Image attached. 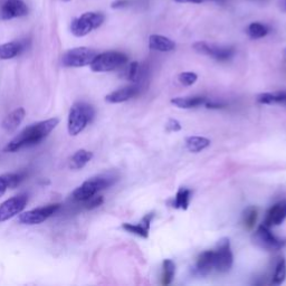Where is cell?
Wrapping results in <instances>:
<instances>
[{
	"label": "cell",
	"instance_id": "cell-18",
	"mask_svg": "<svg viewBox=\"0 0 286 286\" xmlns=\"http://www.w3.org/2000/svg\"><path fill=\"white\" fill-rule=\"evenodd\" d=\"M153 218V214H149L144 217L142 221L138 225H133V224H123V229L126 231L132 232V234L138 235L143 238H148L149 230H150V223Z\"/></svg>",
	"mask_w": 286,
	"mask_h": 286
},
{
	"label": "cell",
	"instance_id": "cell-37",
	"mask_svg": "<svg viewBox=\"0 0 286 286\" xmlns=\"http://www.w3.org/2000/svg\"><path fill=\"white\" fill-rule=\"evenodd\" d=\"M208 1H214V2H224L225 0H191V3H204Z\"/></svg>",
	"mask_w": 286,
	"mask_h": 286
},
{
	"label": "cell",
	"instance_id": "cell-34",
	"mask_svg": "<svg viewBox=\"0 0 286 286\" xmlns=\"http://www.w3.org/2000/svg\"><path fill=\"white\" fill-rule=\"evenodd\" d=\"M130 5V0H115L111 3V7L113 9H120V8H124Z\"/></svg>",
	"mask_w": 286,
	"mask_h": 286
},
{
	"label": "cell",
	"instance_id": "cell-5",
	"mask_svg": "<svg viewBox=\"0 0 286 286\" xmlns=\"http://www.w3.org/2000/svg\"><path fill=\"white\" fill-rule=\"evenodd\" d=\"M127 56L121 52H105L95 56L91 63V69L93 72H111L121 66L125 65Z\"/></svg>",
	"mask_w": 286,
	"mask_h": 286
},
{
	"label": "cell",
	"instance_id": "cell-40",
	"mask_svg": "<svg viewBox=\"0 0 286 286\" xmlns=\"http://www.w3.org/2000/svg\"><path fill=\"white\" fill-rule=\"evenodd\" d=\"M284 53H285V55H286V48H285V51H284Z\"/></svg>",
	"mask_w": 286,
	"mask_h": 286
},
{
	"label": "cell",
	"instance_id": "cell-13",
	"mask_svg": "<svg viewBox=\"0 0 286 286\" xmlns=\"http://www.w3.org/2000/svg\"><path fill=\"white\" fill-rule=\"evenodd\" d=\"M286 218V201H280L267 211L265 221L263 225L271 228L273 226H280Z\"/></svg>",
	"mask_w": 286,
	"mask_h": 286
},
{
	"label": "cell",
	"instance_id": "cell-35",
	"mask_svg": "<svg viewBox=\"0 0 286 286\" xmlns=\"http://www.w3.org/2000/svg\"><path fill=\"white\" fill-rule=\"evenodd\" d=\"M275 103L286 107V91L275 93Z\"/></svg>",
	"mask_w": 286,
	"mask_h": 286
},
{
	"label": "cell",
	"instance_id": "cell-3",
	"mask_svg": "<svg viewBox=\"0 0 286 286\" xmlns=\"http://www.w3.org/2000/svg\"><path fill=\"white\" fill-rule=\"evenodd\" d=\"M95 111L92 105L85 102H77L72 105L68 114L67 130L70 135L75 136L85 129L94 118Z\"/></svg>",
	"mask_w": 286,
	"mask_h": 286
},
{
	"label": "cell",
	"instance_id": "cell-4",
	"mask_svg": "<svg viewBox=\"0 0 286 286\" xmlns=\"http://www.w3.org/2000/svg\"><path fill=\"white\" fill-rule=\"evenodd\" d=\"M104 15L101 12H85L72 21L70 32L76 37L86 36L94 29H98L104 23Z\"/></svg>",
	"mask_w": 286,
	"mask_h": 286
},
{
	"label": "cell",
	"instance_id": "cell-7",
	"mask_svg": "<svg viewBox=\"0 0 286 286\" xmlns=\"http://www.w3.org/2000/svg\"><path fill=\"white\" fill-rule=\"evenodd\" d=\"M59 208L60 204H52L41 207V208L26 211L18 216V223L23 224V225H38V224H42L47 218L53 216Z\"/></svg>",
	"mask_w": 286,
	"mask_h": 286
},
{
	"label": "cell",
	"instance_id": "cell-23",
	"mask_svg": "<svg viewBox=\"0 0 286 286\" xmlns=\"http://www.w3.org/2000/svg\"><path fill=\"white\" fill-rule=\"evenodd\" d=\"M210 146V141L202 136H189L186 140V147L190 152H200Z\"/></svg>",
	"mask_w": 286,
	"mask_h": 286
},
{
	"label": "cell",
	"instance_id": "cell-11",
	"mask_svg": "<svg viewBox=\"0 0 286 286\" xmlns=\"http://www.w3.org/2000/svg\"><path fill=\"white\" fill-rule=\"evenodd\" d=\"M193 50L199 53V54L210 56L216 60L221 61L230 59L235 54V50L232 47H219L206 42L195 43L193 44Z\"/></svg>",
	"mask_w": 286,
	"mask_h": 286
},
{
	"label": "cell",
	"instance_id": "cell-25",
	"mask_svg": "<svg viewBox=\"0 0 286 286\" xmlns=\"http://www.w3.org/2000/svg\"><path fill=\"white\" fill-rule=\"evenodd\" d=\"M270 33V29L266 25L261 23H252L247 27V34L252 39H259L265 37Z\"/></svg>",
	"mask_w": 286,
	"mask_h": 286
},
{
	"label": "cell",
	"instance_id": "cell-24",
	"mask_svg": "<svg viewBox=\"0 0 286 286\" xmlns=\"http://www.w3.org/2000/svg\"><path fill=\"white\" fill-rule=\"evenodd\" d=\"M191 191L187 188H180L177 195H175L173 207L177 209H183L187 210L189 206V200H190Z\"/></svg>",
	"mask_w": 286,
	"mask_h": 286
},
{
	"label": "cell",
	"instance_id": "cell-28",
	"mask_svg": "<svg viewBox=\"0 0 286 286\" xmlns=\"http://www.w3.org/2000/svg\"><path fill=\"white\" fill-rule=\"evenodd\" d=\"M174 264L171 259H166L164 262V272H162V284L169 285L174 276Z\"/></svg>",
	"mask_w": 286,
	"mask_h": 286
},
{
	"label": "cell",
	"instance_id": "cell-39",
	"mask_svg": "<svg viewBox=\"0 0 286 286\" xmlns=\"http://www.w3.org/2000/svg\"><path fill=\"white\" fill-rule=\"evenodd\" d=\"M61 1H65V2H68V1H70V0H61Z\"/></svg>",
	"mask_w": 286,
	"mask_h": 286
},
{
	"label": "cell",
	"instance_id": "cell-6",
	"mask_svg": "<svg viewBox=\"0 0 286 286\" xmlns=\"http://www.w3.org/2000/svg\"><path fill=\"white\" fill-rule=\"evenodd\" d=\"M98 55L94 50L87 47H77L69 50L61 57V65L65 67H83L91 65Z\"/></svg>",
	"mask_w": 286,
	"mask_h": 286
},
{
	"label": "cell",
	"instance_id": "cell-27",
	"mask_svg": "<svg viewBox=\"0 0 286 286\" xmlns=\"http://www.w3.org/2000/svg\"><path fill=\"white\" fill-rule=\"evenodd\" d=\"M285 277H286V263L284 261V258H281L279 263L276 264V268H275L274 275H273L272 284H274V285L282 284L285 281Z\"/></svg>",
	"mask_w": 286,
	"mask_h": 286
},
{
	"label": "cell",
	"instance_id": "cell-26",
	"mask_svg": "<svg viewBox=\"0 0 286 286\" xmlns=\"http://www.w3.org/2000/svg\"><path fill=\"white\" fill-rule=\"evenodd\" d=\"M257 213L258 210L257 208H255V207H248V208L244 211L243 224L247 229H253L254 228L257 221Z\"/></svg>",
	"mask_w": 286,
	"mask_h": 286
},
{
	"label": "cell",
	"instance_id": "cell-14",
	"mask_svg": "<svg viewBox=\"0 0 286 286\" xmlns=\"http://www.w3.org/2000/svg\"><path fill=\"white\" fill-rule=\"evenodd\" d=\"M140 87L138 85H129L124 86L122 89L112 92L109 95L105 96V101L109 103H122L138 95Z\"/></svg>",
	"mask_w": 286,
	"mask_h": 286
},
{
	"label": "cell",
	"instance_id": "cell-29",
	"mask_svg": "<svg viewBox=\"0 0 286 286\" xmlns=\"http://www.w3.org/2000/svg\"><path fill=\"white\" fill-rule=\"evenodd\" d=\"M141 74V68L138 61H132V63L127 66V68L124 72V76L127 78V80L131 82H136L139 81Z\"/></svg>",
	"mask_w": 286,
	"mask_h": 286
},
{
	"label": "cell",
	"instance_id": "cell-17",
	"mask_svg": "<svg viewBox=\"0 0 286 286\" xmlns=\"http://www.w3.org/2000/svg\"><path fill=\"white\" fill-rule=\"evenodd\" d=\"M26 177L25 172L18 173H5L0 175V197L5 195L7 189H14L19 186Z\"/></svg>",
	"mask_w": 286,
	"mask_h": 286
},
{
	"label": "cell",
	"instance_id": "cell-15",
	"mask_svg": "<svg viewBox=\"0 0 286 286\" xmlns=\"http://www.w3.org/2000/svg\"><path fill=\"white\" fill-rule=\"evenodd\" d=\"M215 270V253L214 250H207L198 258L195 271L198 275L206 276Z\"/></svg>",
	"mask_w": 286,
	"mask_h": 286
},
{
	"label": "cell",
	"instance_id": "cell-20",
	"mask_svg": "<svg viewBox=\"0 0 286 286\" xmlns=\"http://www.w3.org/2000/svg\"><path fill=\"white\" fill-rule=\"evenodd\" d=\"M25 45L21 42H9L0 45V59H11L21 54Z\"/></svg>",
	"mask_w": 286,
	"mask_h": 286
},
{
	"label": "cell",
	"instance_id": "cell-33",
	"mask_svg": "<svg viewBox=\"0 0 286 286\" xmlns=\"http://www.w3.org/2000/svg\"><path fill=\"white\" fill-rule=\"evenodd\" d=\"M167 130L168 131H171V132H177V131H180L181 130V124L177 121V120H173V118H171V120L168 121V123H167Z\"/></svg>",
	"mask_w": 286,
	"mask_h": 286
},
{
	"label": "cell",
	"instance_id": "cell-9",
	"mask_svg": "<svg viewBox=\"0 0 286 286\" xmlns=\"http://www.w3.org/2000/svg\"><path fill=\"white\" fill-rule=\"evenodd\" d=\"M215 253V270L219 273H226L231 268L234 257H232L230 243L228 238L219 240Z\"/></svg>",
	"mask_w": 286,
	"mask_h": 286
},
{
	"label": "cell",
	"instance_id": "cell-1",
	"mask_svg": "<svg viewBox=\"0 0 286 286\" xmlns=\"http://www.w3.org/2000/svg\"><path fill=\"white\" fill-rule=\"evenodd\" d=\"M58 122V118L54 117L27 126L9 143H7V146L3 148V152H16L23 148L35 146V144L42 142L55 129Z\"/></svg>",
	"mask_w": 286,
	"mask_h": 286
},
{
	"label": "cell",
	"instance_id": "cell-12",
	"mask_svg": "<svg viewBox=\"0 0 286 286\" xmlns=\"http://www.w3.org/2000/svg\"><path fill=\"white\" fill-rule=\"evenodd\" d=\"M28 14V7L23 0H5L0 6V19L9 20Z\"/></svg>",
	"mask_w": 286,
	"mask_h": 286
},
{
	"label": "cell",
	"instance_id": "cell-19",
	"mask_svg": "<svg viewBox=\"0 0 286 286\" xmlns=\"http://www.w3.org/2000/svg\"><path fill=\"white\" fill-rule=\"evenodd\" d=\"M149 47L157 52H171L175 48L174 42L162 35H151L149 37Z\"/></svg>",
	"mask_w": 286,
	"mask_h": 286
},
{
	"label": "cell",
	"instance_id": "cell-41",
	"mask_svg": "<svg viewBox=\"0 0 286 286\" xmlns=\"http://www.w3.org/2000/svg\"><path fill=\"white\" fill-rule=\"evenodd\" d=\"M285 6H286V0H285Z\"/></svg>",
	"mask_w": 286,
	"mask_h": 286
},
{
	"label": "cell",
	"instance_id": "cell-31",
	"mask_svg": "<svg viewBox=\"0 0 286 286\" xmlns=\"http://www.w3.org/2000/svg\"><path fill=\"white\" fill-rule=\"evenodd\" d=\"M103 197L102 196H94L90 198V199H87L86 201L83 202L84 204V207L86 209H94V208H98L99 206H101L103 204Z\"/></svg>",
	"mask_w": 286,
	"mask_h": 286
},
{
	"label": "cell",
	"instance_id": "cell-32",
	"mask_svg": "<svg viewBox=\"0 0 286 286\" xmlns=\"http://www.w3.org/2000/svg\"><path fill=\"white\" fill-rule=\"evenodd\" d=\"M257 102L261 104H275V94L263 93L257 96Z\"/></svg>",
	"mask_w": 286,
	"mask_h": 286
},
{
	"label": "cell",
	"instance_id": "cell-36",
	"mask_svg": "<svg viewBox=\"0 0 286 286\" xmlns=\"http://www.w3.org/2000/svg\"><path fill=\"white\" fill-rule=\"evenodd\" d=\"M206 107L208 109H223L226 107V104L224 103H215V102H210V103H207Z\"/></svg>",
	"mask_w": 286,
	"mask_h": 286
},
{
	"label": "cell",
	"instance_id": "cell-10",
	"mask_svg": "<svg viewBox=\"0 0 286 286\" xmlns=\"http://www.w3.org/2000/svg\"><path fill=\"white\" fill-rule=\"evenodd\" d=\"M254 243L258 245L259 247L266 250H279L283 248L286 245V241L283 239L277 238L271 232L270 228L266 227L265 225H261L258 227V229L255 232L253 237Z\"/></svg>",
	"mask_w": 286,
	"mask_h": 286
},
{
	"label": "cell",
	"instance_id": "cell-16",
	"mask_svg": "<svg viewBox=\"0 0 286 286\" xmlns=\"http://www.w3.org/2000/svg\"><path fill=\"white\" fill-rule=\"evenodd\" d=\"M26 115V112L23 108L16 109L15 111H12L10 114H8L5 120L2 122V129L5 130L8 133L14 132L18 126L21 124V122L24 121Z\"/></svg>",
	"mask_w": 286,
	"mask_h": 286
},
{
	"label": "cell",
	"instance_id": "cell-22",
	"mask_svg": "<svg viewBox=\"0 0 286 286\" xmlns=\"http://www.w3.org/2000/svg\"><path fill=\"white\" fill-rule=\"evenodd\" d=\"M206 102L205 98L201 96H190V98H175L171 100V103L180 109H192L200 107Z\"/></svg>",
	"mask_w": 286,
	"mask_h": 286
},
{
	"label": "cell",
	"instance_id": "cell-38",
	"mask_svg": "<svg viewBox=\"0 0 286 286\" xmlns=\"http://www.w3.org/2000/svg\"><path fill=\"white\" fill-rule=\"evenodd\" d=\"M173 1L179 3H188V2L191 3V0H173Z\"/></svg>",
	"mask_w": 286,
	"mask_h": 286
},
{
	"label": "cell",
	"instance_id": "cell-30",
	"mask_svg": "<svg viewBox=\"0 0 286 286\" xmlns=\"http://www.w3.org/2000/svg\"><path fill=\"white\" fill-rule=\"evenodd\" d=\"M197 74L192 73V72H186V73H181L180 75L178 76V80L179 82L181 83L182 85L184 86H190L192 84H195L196 81H197Z\"/></svg>",
	"mask_w": 286,
	"mask_h": 286
},
{
	"label": "cell",
	"instance_id": "cell-21",
	"mask_svg": "<svg viewBox=\"0 0 286 286\" xmlns=\"http://www.w3.org/2000/svg\"><path fill=\"white\" fill-rule=\"evenodd\" d=\"M92 158H93V152L84 150V149L78 150L70 157L68 164L69 168L72 170H80L82 168H84V167L92 160Z\"/></svg>",
	"mask_w": 286,
	"mask_h": 286
},
{
	"label": "cell",
	"instance_id": "cell-8",
	"mask_svg": "<svg viewBox=\"0 0 286 286\" xmlns=\"http://www.w3.org/2000/svg\"><path fill=\"white\" fill-rule=\"evenodd\" d=\"M28 202L27 193H19L12 198H9L0 205V223H3L12 217L19 215L25 209Z\"/></svg>",
	"mask_w": 286,
	"mask_h": 286
},
{
	"label": "cell",
	"instance_id": "cell-2",
	"mask_svg": "<svg viewBox=\"0 0 286 286\" xmlns=\"http://www.w3.org/2000/svg\"><path fill=\"white\" fill-rule=\"evenodd\" d=\"M117 175L115 173H103L95 175L93 178L83 182L72 193V199L76 202H84L90 198L98 195L100 191L104 190L116 182Z\"/></svg>",
	"mask_w": 286,
	"mask_h": 286
}]
</instances>
